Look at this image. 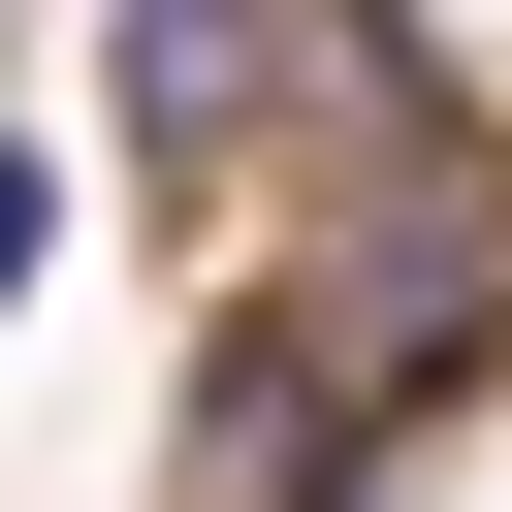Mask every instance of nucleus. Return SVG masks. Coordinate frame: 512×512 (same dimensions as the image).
<instances>
[{"mask_svg":"<svg viewBox=\"0 0 512 512\" xmlns=\"http://www.w3.org/2000/svg\"><path fill=\"white\" fill-rule=\"evenodd\" d=\"M32 256H64V160H32V128H0V320H32Z\"/></svg>","mask_w":512,"mask_h":512,"instance_id":"nucleus-1","label":"nucleus"}]
</instances>
